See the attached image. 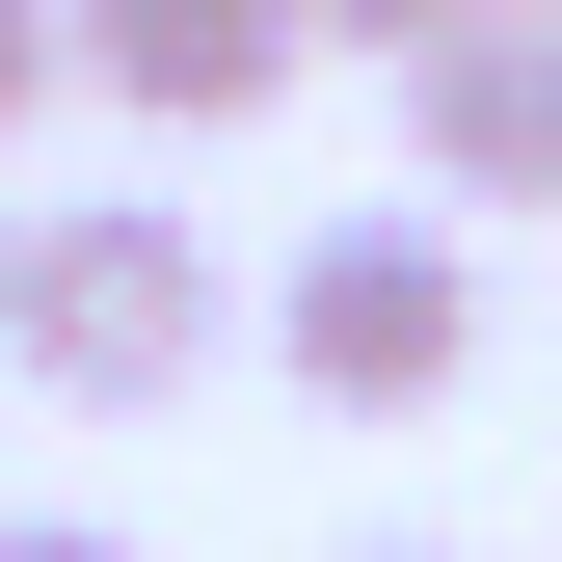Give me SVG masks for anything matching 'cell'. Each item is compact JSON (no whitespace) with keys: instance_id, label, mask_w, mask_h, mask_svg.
Here are the masks:
<instances>
[{"instance_id":"cell-1","label":"cell","mask_w":562,"mask_h":562,"mask_svg":"<svg viewBox=\"0 0 562 562\" xmlns=\"http://www.w3.org/2000/svg\"><path fill=\"white\" fill-rule=\"evenodd\" d=\"M268 348H295V402H322V429H429V402L482 375V241L375 188V215H322L295 268H268Z\"/></svg>"},{"instance_id":"cell-2","label":"cell","mask_w":562,"mask_h":562,"mask_svg":"<svg viewBox=\"0 0 562 562\" xmlns=\"http://www.w3.org/2000/svg\"><path fill=\"white\" fill-rule=\"evenodd\" d=\"M215 348H241V295H215V241H188V215H27V375H54V402L161 429Z\"/></svg>"},{"instance_id":"cell-3","label":"cell","mask_w":562,"mask_h":562,"mask_svg":"<svg viewBox=\"0 0 562 562\" xmlns=\"http://www.w3.org/2000/svg\"><path fill=\"white\" fill-rule=\"evenodd\" d=\"M402 134H429V188H456V215H562V0L456 27L429 81H402Z\"/></svg>"},{"instance_id":"cell-4","label":"cell","mask_w":562,"mask_h":562,"mask_svg":"<svg viewBox=\"0 0 562 562\" xmlns=\"http://www.w3.org/2000/svg\"><path fill=\"white\" fill-rule=\"evenodd\" d=\"M295 54H322V0H81V81L134 134H241Z\"/></svg>"},{"instance_id":"cell-5","label":"cell","mask_w":562,"mask_h":562,"mask_svg":"<svg viewBox=\"0 0 562 562\" xmlns=\"http://www.w3.org/2000/svg\"><path fill=\"white\" fill-rule=\"evenodd\" d=\"M456 27H509V0H322V54H402V81H429Z\"/></svg>"},{"instance_id":"cell-6","label":"cell","mask_w":562,"mask_h":562,"mask_svg":"<svg viewBox=\"0 0 562 562\" xmlns=\"http://www.w3.org/2000/svg\"><path fill=\"white\" fill-rule=\"evenodd\" d=\"M54 81H81V0H0V134H27Z\"/></svg>"},{"instance_id":"cell-7","label":"cell","mask_w":562,"mask_h":562,"mask_svg":"<svg viewBox=\"0 0 562 562\" xmlns=\"http://www.w3.org/2000/svg\"><path fill=\"white\" fill-rule=\"evenodd\" d=\"M0 562H134V536L108 509H0Z\"/></svg>"},{"instance_id":"cell-8","label":"cell","mask_w":562,"mask_h":562,"mask_svg":"<svg viewBox=\"0 0 562 562\" xmlns=\"http://www.w3.org/2000/svg\"><path fill=\"white\" fill-rule=\"evenodd\" d=\"M0 348H27V215H0Z\"/></svg>"}]
</instances>
